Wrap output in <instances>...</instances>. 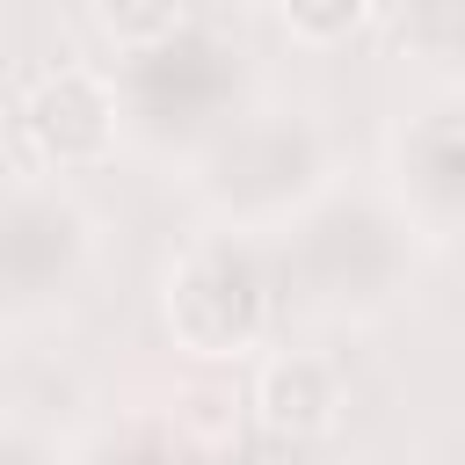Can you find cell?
<instances>
[{"label": "cell", "mask_w": 465, "mask_h": 465, "mask_svg": "<svg viewBox=\"0 0 465 465\" xmlns=\"http://www.w3.org/2000/svg\"><path fill=\"white\" fill-rule=\"evenodd\" d=\"M167 327L189 356H247L269 327V283L247 247H189L167 269Z\"/></svg>", "instance_id": "cell-1"}, {"label": "cell", "mask_w": 465, "mask_h": 465, "mask_svg": "<svg viewBox=\"0 0 465 465\" xmlns=\"http://www.w3.org/2000/svg\"><path fill=\"white\" fill-rule=\"evenodd\" d=\"M15 138L36 167L58 174H87L116 153V87L94 65H51L29 80V94L15 102Z\"/></svg>", "instance_id": "cell-2"}, {"label": "cell", "mask_w": 465, "mask_h": 465, "mask_svg": "<svg viewBox=\"0 0 465 465\" xmlns=\"http://www.w3.org/2000/svg\"><path fill=\"white\" fill-rule=\"evenodd\" d=\"M254 414H262L269 436L312 443L341 421V371L320 349H276L254 371Z\"/></svg>", "instance_id": "cell-3"}, {"label": "cell", "mask_w": 465, "mask_h": 465, "mask_svg": "<svg viewBox=\"0 0 465 465\" xmlns=\"http://www.w3.org/2000/svg\"><path fill=\"white\" fill-rule=\"evenodd\" d=\"M189 22V0H94V29L124 51H153Z\"/></svg>", "instance_id": "cell-4"}, {"label": "cell", "mask_w": 465, "mask_h": 465, "mask_svg": "<svg viewBox=\"0 0 465 465\" xmlns=\"http://www.w3.org/2000/svg\"><path fill=\"white\" fill-rule=\"evenodd\" d=\"M363 15H371V0H283L291 36H305V44H341Z\"/></svg>", "instance_id": "cell-5"}]
</instances>
